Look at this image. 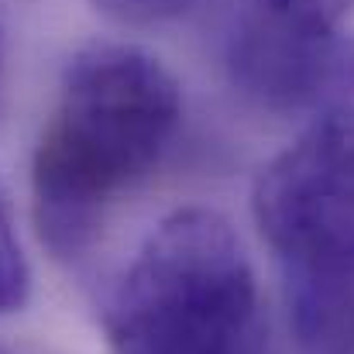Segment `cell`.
Returning <instances> with one entry per match:
<instances>
[{"label": "cell", "mask_w": 354, "mask_h": 354, "mask_svg": "<svg viewBox=\"0 0 354 354\" xmlns=\"http://www.w3.org/2000/svg\"><path fill=\"white\" fill-rule=\"evenodd\" d=\"M179 118V83L148 48L93 41L73 55L31 155L35 224L52 254L90 248L107 207L158 165Z\"/></svg>", "instance_id": "6da1fadb"}, {"label": "cell", "mask_w": 354, "mask_h": 354, "mask_svg": "<svg viewBox=\"0 0 354 354\" xmlns=\"http://www.w3.org/2000/svg\"><path fill=\"white\" fill-rule=\"evenodd\" d=\"M114 354H265L261 296L234 224L207 207L158 221L104 313Z\"/></svg>", "instance_id": "7a4b0ae2"}, {"label": "cell", "mask_w": 354, "mask_h": 354, "mask_svg": "<svg viewBox=\"0 0 354 354\" xmlns=\"http://www.w3.org/2000/svg\"><path fill=\"white\" fill-rule=\"evenodd\" d=\"M251 217L289 279L354 286V104L313 118L261 165Z\"/></svg>", "instance_id": "3957f363"}, {"label": "cell", "mask_w": 354, "mask_h": 354, "mask_svg": "<svg viewBox=\"0 0 354 354\" xmlns=\"http://www.w3.org/2000/svg\"><path fill=\"white\" fill-rule=\"evenodd\" d=\"M227 73L265 111L320 118L354 104V38L241 3L227 31Z\"/></svg>", "instance_id": "277c9868"}, {"label": "cell", "mask_w": 354, "mask_h": 354, "mask_svg": "<svg viewBox=\"0 0 354 354\" xmlns=\"http://www.w3.org/2000/svg\"><path fill=\"white\" fill-rule=\"evenodd\" d=\"M31 296V268L17 237L14 210L7 200V186L0 179V317L17 313Z\"/></svg>", "instance_id": "5b68a950"}, {"label": "cell", "mask_w": 354, "mask_h": 354, "mask_svg": "<svg viewBox=\"0 0 354 354\" xmlns=\"http://www.w3.org/2000/svg\"><path fill=\"white\" fill-rule=\"evenodd\" d=\"M241 3H251L258 10H268L275 17H286L292 24L317 28V31H337V24L354 7V0H241Z\"/></svg>", "instance_id": "8992f818"}, {"label": "cell", "mask_w": 354, "mask_h": 354, "mask_svg": "<svg viewBox=\"0 0 354 354\" xmlns=\"http://www.w3.org/2000/svg\"><path fill=\"white\" fill-rule=\"evenodd\" d=\"M104 17L131 24V28H148V24H165L176 21L183 14H189L193 7H200L203 0H90Z\"/></svg>", "instance_id": "52a82bcc"}, {"label": "cell", "mask_w": 354, "mask_h": 354, "mask_svg": "<svg viewBox=\"0 0 354 354\" xmlns=\"http://www.w3.org/2000/svg\"><path fill=\"white\" fill-rule=\"evenodd\" d=\"M0 69H3V31H0Z\"/></svg>", "instance_id": "ba28073f"}, {"label": "cell", "mask_w": 354, "mask_h": 354, "mask_svg": "<svg viewBox=\"0 0 354 354\" xmlns=\"http://www.w3.org/2000/svg\"><path fill=\"white\" fill-rule=\"evenodd\" d=\"M0 354H3V351H0Z\"/></svg>", "instance_id": "9c48e42d"}]
</instances>
